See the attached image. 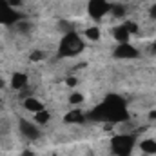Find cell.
Here are the masks:
<instances>
[{
    "mask_svg": "<svg viewBox=\"0 0 156 156\" xmlns=\"http://www.w3.org/2000/svg\"><path fill=\"white\" fill-rule=\"evenodd\" d=\"M140 151L145 153V154H156V140H153V138L142 140L140 142Z\"/></svg>",
    "mask_w": 156,
    "mask_h": 156,
    "instance_id": "10",
    "label": "cell"
},
{
    "mask_svg": "<svg viewBox=\"0 0 156 156\" xmlns=\"http://www.w3.org/2000/svg\"><path fill=\"white\" fill-rule=\"evenodd\" d=\"M26 85H27V75H26V73H15V75L11 76V87H13V89L20 91V89H24Z\"/></svg>",
    "mask_w": 156,
    "mask_h": 156,
    "instance_id": "9",
    "label": "cell"
},
{
    "mask_svg": "<svg viewBox=\"0 0 156 156\" xmlns=\"http://www.w3.org/2000/svg\"><path fill=\"white\" fill-rule=\"evenodd\" d=\"M20 133L29 140H37L40 136L38 125L35 122H29V120H20Z\"/></svg>",
    "mask_w": 156,
    "mask_h": 156,
    "instance_id": "6",
    "label": "cell"
},
{
    "mask_svg": "<svg viewBox=\"0 0 156 156\" xmlns=\"http://www.w3.org/2000/svg\"><path fill=\"white\" fill-rule=\"evenodd\" d=\"M85 38L93 40V42L100 40V29H98V27H87V29H85Z\"/></svg>",
    "mask_w": 156,
    "mask_h": 156,
    "instance_id": "14",
    "label": "cell"
},
{
    "mask_svg": "<svg viewBox=\"0 0 156 156\" xmlns=\"http://www.w3.org/2000/svg\"><path fill=\"white\" fill-rule=\"evenodd\" d=\"M82 102H83V94H82V93H76V91H75V93L69 94V104H71V105H80Z\"/></svg>",
    "mask_w": 156,
    "mask_h": 156,
    "instance_id": "15",
    "label": "cell"
},
{
    "mask_svg": "<svg viewBox=\"0 0 156 156\" xmlns=\"http://www.w3.org/2000/svg\"><path fill=\"white\" fill-rule=\"evenodd\" d=\"M149 16H151L153 20H156V4L151 5V9H149Z\"/></svg>",
    "mask_w": 156,
    "mask_h": 156,
    "instance_id": "20",
    "label": "cell"
},
{
    "mask_svg": "<svg viewBox=\"0 0 156 156\" xmlns=\"http://www.w3.org/2000/svg\"><path fill=\"white\" fill-rule=\"evenodd\" d=\"M7 2H9V5H11L13 9H16V7L22 5V0H7Z\"/></svg>",
    "mask_w": 156,
    "mask_h": 156,
    "instance_id": "19",
    "label": "cell"
},
{
    "mask_svg": "<svg viewBox=\"0 0 156 156\" xmlns=\"http://www.w3.org/2000/svg\"><path fill=\"white\" fill-rule=\"evenodd\" d=\"M24 107L29 111V113H38V111H44L45 109V105L40 102L38 98H35V96H27L26 100H24Z\"/></svg>",
    "mask_w": 156,
    "mask_h": 156,
    "instance_id": "7",
    "label": "cell"
},
{
    "mask_svg": "<svg viewBox=\"0 0 156 156\" xmlns=\"http://www.w3.org/2000/svg\"><path fill=\"white\" fill-rule=\"evenodd\" d=\"M66 122L67 123H80V122H83V115L78 113V109H75L69 115H66Z\"/></svg>",
    "mask_w": 156,
    "mask_h": 156,
    "instance_id": "12",
    "label": "cell"
},
{
    "mask_svg": "<svg viewBox=\"0 0 156 156\" xmlns=\"http://www.w3.org/2000/svg\"><path fill=\"white\" fill-rule=\"evenodd\" d=\"M154 49H156V42H154Z\"/></svg>",
    "mask_w": 156,
    "mask_h": 156,
    "instance_id": "22",
    "label": "cell"
},
{
    "mask_svg": "<svg viewBox=\"0 0 156 156\" xmlns=\"http://www.w3.org/2000/svg\"><path fill=\"white\" fill-rule=\"evenodd\" d=\"M89 15L94 18V20H102L109 11H111V5L107 0H89Z\"/></svg>",
    "mask_w": 156,
    "mask_h": 156,
    "instance_id": "3",
    "label": "cell"
},
{
    "mask_svg": "<svg viewBox=\"0 0 156 156\" xmlns=\"http://www.w3.org/2000/svg\"><path fill=\"white\" fill-rule=\"evenodd\" d=\"M66 83H67V85H69V87H75V85H76L78 83V80L75 76H69L67 78V80H66Z\"/></svg>",
    "mask_w": 156,
    "mask_h": 156,
    "instance_id": "18",
    "label": "cell"
},
{
    "mask_svg": "<svg viewBox=\"0 0 156 156\" xmlns=\"http://www.w3.org/2000/svg\"><path fill=\"white\" fill-rule=\"evenodd\" d=\"M42 56H44V55H42L40 51H35V53L31 55V60H33V62H38V60H42Z\"/></svg>",
    "mask_w": 156,
    "mask_h": 156,
    "instance_id": "17",
    "label": "cell"
},
{
    "mask_svg": "<svg viewBox=\"0 0 156 156\" xmlns=\"http://www.w3.org/2000/svg\"><path fill=\"white\" fill-rule=\"evenodd\" d=\"M22 156H35V153H33V151H24Z\"/></svg>",
    "mask_w": 156,
    "mask_h": 156,
    "instance_id": "21",
    "label": "cell"
},
{
    "mask_svg": "<svg viewBox=\"0 0 156 156\" xmlns=\"http://www.w3.org/2000/svg\"><path fill=\"white\" fill-rule=\"evenodd\" d=\"M49 120H51V115H49V111H47V109L38 111V113H35V115H33V122H35L38 127H40V125H45Z\"/></svg>",
    "mask_w": 156,
    "mask_h": 156,
    "instance_id": "11",
    "label": "cell"
},
{
    "mask_svg": "<svg viewBox=\"0 0 156 156\" xmlns=\"http://www.w3.org/2000/svg\"><path fill=\"white\" fill-rule=\"evenodd\" d=\"M83 49V42L76 33H66L60 42V55L62 56H75Z\"/></svg>",
    "mask_w": 156,
    "mask_h": 156,
    "instance_id": "1",
    "label": "cell"
},
{
    "mask_svg": "<svg viewBox=\"0 0 156 156\" xmlns=\"http://www.w3.org/2000/svg\"><path fill=\"white\" fill-rule=\"evenodd\" d=\"M109 13H113L115 16L120 18V16H123V15H125V9H123L122 5H111V11H109Z\"/></svg>",
    "mask_w": 156,
    "mask_h": 156,
    "instance_id": "16",
    "label": "cell"
},
{
    "mask_svg": "<svg viewBox=\"0 0 156 156\" xmlns=\"http://www.w3.org/2000/svg\"><path fill=\"white\" fill-rule=\"evenodd\" d=\"M113 37H115V40H116L118 44H127L129 38H131V33H129V29L123 24V26H116L113 29Z\"/></svg>",
    "mask_w": 156,
    "mask_h": 156,
    "instance_id": "8",
    "label": "cell"
},
{
    "mask_svg": "<svg viewBox=\"0 0 156 156\" xmlns=\"http://www.w3.org/2000/svg\"><path fill=\"white\" fill-rule=\"evenodd\" d=\"M15 26H16V29H18V31L22 33V35H27V33H29V31L33 29L31 22H27V20H18V22H16Z\"/></svg>",
    "mask_w": 156,
    "mask_h": 156,
    "instance_id": "13",
    "label": "cell"
},
{
    "mask_svg": "<svg viewBox=\"0 0 156 156\" xmlns=\"http://www.w3.org/2000/svg\"><path fill=\"white\" fill-rule=\"evenodd\" d=\"M111 149L116 156H129L134 149V138L131 134H118L111 140Z\"/></svg>",
    "mask_w": 156,
    "mask_h": 156,
    "instance_id": "2",
    "label": "cell"
},
{
    "mask_svg": "<svg viewBox=\"0 0 156 156\" xmlns=\"http://www.w3.org/2000/svg\"><path fill=\"white\" fill-rule=\"evenodd\" d=\"M20 18L16 15V11L9 5L7 0H0V24H16Z\"/></svg>",
    "mask_w": 156,
    "mask_h": 156,
    "instance_id": "4",
    "label": "cell"
},
{
    "mask_svg": "<svg viewBox=\"0 0 156 156\" xmlns=\"http://www.w3.org/2000/svg\"><path fill=\"white\" fill-rule=\"evenodd\" d=\"M140 56V51L136 47H133L129 42L127 44H118V47L115 49V58L120 60H133V58H138Z\"/></svg>",
    "mask_w": 156,
    "mask_h": 156,
    "instance_id": "5",
    "label": "cell"
}]
</instances>
